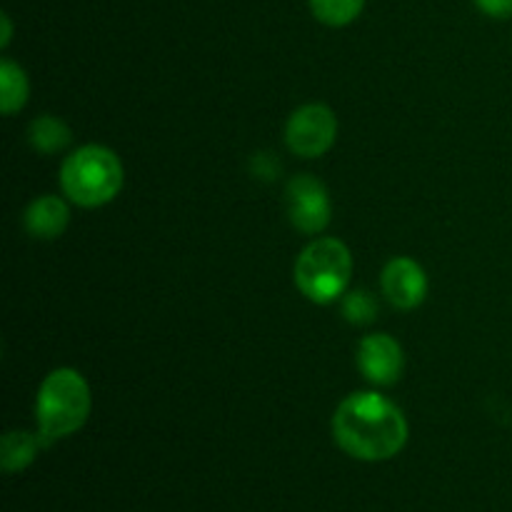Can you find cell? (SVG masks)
<instances>
[{
	"mask_svg": "<svg viewBox=\"0 0 512 512\" xmlns=\"http://www.w3.org/2000/svg\"><path fill=\"white\" fill-rule=\"evenodd\" d=\"M408 435L403 410L373 390L348 395L333 415V438L338 448L363 463L395 458L408 443Z\"/></svg>",
	"mask_w": 512,
	"mask_h": 512,
	"instance_id": "cell-1",
	"label": "cell"
},
{
	"mask_svg": "<svg viewBox=\"0 0 512 512\" xmlns=\"http://www.w3.org/2000/svg\"><path fill=\"white\" fill-rule=\"evenodd\" d=\"M90 408H93L90 385L78 370L58 368L45 375L35 400L38 433L45 448L55 440L78 433L88 420Z\"/></svg>",
	"mask_w": 512,
	"mask_h": 512,
	"instance_id": "cell-2",
	"label": "cell"
},
{
	"mask_svg": "<svg viewBox=\"0 0 512 512\" xmlns=\"http://www.w3.org/2000/svg\"><path fill=\"white\" fill-rule=\"evenodd\" d=\"M125 170L118 155L105 145H83L63 160L60 188L80 208H100L123 190Z\"/></svg>",
	"mask_w": 512,
	"mask_h": 512,
	"instance_id": "cell-3",
	"label": "cell"
},
{
	"mask_svg": "<svg viewBox=\"0 0 512 512\" xmlns=\"http://www.w3.org/2000/svg\"><path fill=\"white\" fill-rule=\"evenodd\" d=\"M295 285L315 305H330L348 290L353 255L338 238H318L295 260Z\"/></svg>",
	"mask_w": 512,
	"mask_h": 512,
	"instance_id": "cell-4",
	"label": "cell"
},
{
	"mask_svg": "<svg viewBox=\"0 0 512 512\" xmlns=\"http://www.w3.org/2000/svg\"><path fill=\"white\" fill-rule=\"evenodd\" d=\"M338 138V118L323 103H308L290 115L285 125V143L300 158H320Z\"/></svg>",
	"mask_w": 512,
	"mask_h": 512,
	"instance_id": "cell-5",
	"label": "cell"
},
{
	"mask_svg": "<svg viewBox=\"0 0 512 512\" xmlns=\"http://www.w3.org/2000/svg\"><path fill=\"white\" fill-rule=\"evenodd\" d=\"M285 203H288L290 223L305 235L323 233L333 218L328 188L313 175H295L285 188Z\"/></svg>",
	"mask_w": 512,
	"mask_h": 512,
	"instance_id": "cell-6",
	"label": "cell"
},
{
	"mask_svg": "<svg viewBox=\"0 0 512 512\" xmlns=\"http://www.w3.org/2000/svg\"><path fill=\"white\" fill-rule=\"evenodd\" d=\"M358 368L373 385H380V388L395 385L403 378V348L388 333L365 335L358 345Z\"/></svg>",
	"mask_w": 512,
	"mask_h": 512,
	"instance_id": "cell-7",
	"label": "cell"
},
{
	"mask_svg": "<svg viewBox=\"0 0 512 512\" xmlns=\"http://www.w3.org/2000/svg\"><path fill=\"white\" fill-rule=\"evenodd\" d=\"M383 295L395 310H413L428 295V275L413 258H393L383 270Z\"/></svg>",
	"mask_w": 512,
	"mask_h": 512,
	"instance_id": "cell-8",
	"label": "cell"
},
{
	"mask_svg": "<svg viewBox=\"0 0 512 512\" xmlns=\"http://www.w3.org/2000/svg\"><path fill=\"white\" fill-rule=\"evenodd\" d=\"M70 223V210L58 195H40L25 210V228L38 240H55L65 233Z\"/></svg>",
	"mask_w": 512,
	"mask_h": 512,
	"instance_id": "cell-9",
	"label": "cell"
},
{
	"mask_svg": "<svg viewBox=\"0 0 512 512\" xmlns=\"http://www.w3.org/2000/svg\"><path fill=\"white\" fill-rule=\"evenodd\" d=\"M40 448H45L40 433L33 435L25 433V430H10L0 443V465H3L5 473H20L33 463Z\"/></svg>",
	"mask_w": 512,
	"mask_h": 512,
	"instance_id": "cell-10",
	"label": "cell"
},
{
	"mask_svg": "<svg viewBox=\"0 0 512 512\" xmlns=\"http://www.w3.org/2000/svg\"><path fill=\"white\" fill-rule=\"evenodd\" d=\"M28 140L38 153L43 155H53L58 150H65L73 140V133H70L68 125L63 123L55 115H40L30 123L28 128Z\"/></svg>",
	"mask_w": 512,
	"mask_h": 512,
	"instance_id": "cell-11",
	"label": "cell"
},
{
	"mask_svg": "<svg viewBox=\"0 0 512 512\" xmlns=\"http://www.w3.org/2000/svg\"><path fill=\"white\" fill-rule=\"evenodd\" d=\"M30 95V83L25 70L13 60H3L0 63V105H3L5 115L18 113L25 108Z\"/></svg>",
	"mask_w": 512,
	"mask_h": 512,
	"instance_id": "cell-12",
	"label": "cell"
},
{
	"mask_svg": "<svg viewBox=\"0 0 512 512\" xmlns=\"http://www.w3.org/2000/svg\"><path fill=\"white\" fill-rule=\"evenodd\" d=\"M315 20L328 28H345L360 18L365 0H308Z\"/></svg>",
	"mask_w": 512,
	"mask_h": 512,
	"instance_id": "cell-13",
	"label": "cell"
},
{
	"mask_svg": "<svg viewBox=\"0 0 512 512\" xmlns=\"http://www.w3.org/2000/svg\"><path fill=\"white\" fill-rule=\"evenodd\" d=\"M343 315L353 325H370L378 318V300L370 290H353L343 298Z\"/></svg>",
	"mask_w": 512,
	"mask_h": 512,
	"instance_id": "cell-14",
	"label": "cell"
},
{
	"mask_svg": "<svg viewBox=\"0 0 512 512\" xmlns=\"http://www.w3.org/2000/svg\"><path fill=\"white\" fill-rule=\"evenodd\" d=\"M475 5L488 18H512V0H475Z\"/></svg>",
	"mask_w": 512,
	"mask_h": 512,
	"instance_id": "cell-15",
	"label": "cell"
},
{
	"mask_svg": "<svg viewBox=\"0 0 512 512\" xmlns=\"http://www.w3.org/2000/svg\"><path fill=\"white\" fill-rule=\"evenodd\" d=\"M278 170H280L278 160H275L270 153H258V155H255V160H253V173H260L258 178L273 180L275 175H278Z\"/></svg>",
	"mask_w": 512,
	"mask_h": 512,
	"instance_id": "cell-16",
	"label": "cell"
},
{
	"mask_svg": "<svg viewBox=\"0 0 512 512\" xmlns=\"http://www.w3.org/2000/svg\"><path fill=\"white\" fill-rule=\"evenodd\" d=\"M0 25H3V35H0V45H3V48H8L10 38H13V20H10L8 13L0 15Z\"/></svg>",
	"mask_w": 512,
	"mask_h": 512,
	"instance_id": "cell-17",
	"label": "cell"
}]
</instances>
